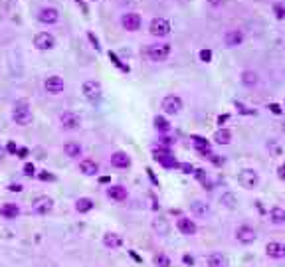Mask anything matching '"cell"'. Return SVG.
I'll return each mask as SVG.
<instances>
[{"label": "cell", "mask_w": 285, "mask_h": 267, "mask_svg": "<svg viewBox=\"0 0 285 267\" xmlns=\"http://www.w3.org/2000/svg\"><path fill=\"white\" fill-rule=\"evenodd\" d=\"M153 230L159 233V235H168L170 233V224L166 218H155L153 220Z\"/></svg>", "instance_id": "1f68e13d"}, {"label": "cell", "mask_w": 285, "mask_h": 267, "mask_svg": "<svg viewBox=\"0 0 285 267\" xmlns=\"http://www.w3.org/2000/svg\"><path fill=\"white\" fill-rule=\"evenodd\" d=\"M228 121V115H222V117H218V125L222 127V123H226Z\"/></svg>", "instance_id": "db71d44e"}, {"label": "cell", "mask_w": 285, "mask_h": 267, "mask_svg": "<svg viewBox=\"0 0 285 267\" xmlns=\"http://www.w3.org/2000/svg\"><path fill=\"white\" fill-rule=\"evenodd\" d=\"M4 148H6L8 155H16V153H18V144H16L14 141H8V144H6Z\"/></svg>", "instance_id": "ee69618b"}, {"label": "cell", "mask_w": 285, "mask_h": 267, "mask_svg": "<svg viewBox=\"0 0 285 267\" xmlns=\"http://www.w3.org/2000/svg\"><path fill=\"white\" fill-rule=\"evenodd\" d=\"M88 40H89V44H91V46H93V48H95L97 52H101V44H99V38H97V36H95V34L91 32V30L88 32Z\"/></svg>", "instance_id": "ab89813d"}, {"label": "cell", "mask_w": 285, "mask_h": 267, "mask_svg": "<svg viewBox=\"0 0 285 267\" xmlns=\"http://www.w3.org/2000/svg\"><path fill=\"white\" fill-rule=\"evenodd\" d=\"M281 131L285 133V119H283V123H281Z\"/></svg>", "instance_id": "6f0895ef"}, {"label": "cell", "mask_w": 285, "mask_h": 267, "mask_svg": "<svg viewBox=\"0 0 285 267\" xmlns=\"http://www.w3.org/2000/svg\"><path fill=\"white\" fill-rule=\"evenodd\" d=\"M182 261H184L186 265H194V257H192V255H184Z\"/></svg>", "instance_id": "f5cc1de1"}, {"label": "cell", "mask_w": 285, "mask_h": 267, "mask_svg": "<svg viewBox=\"0 0 285 267\" xmlns=\"http://www.w3.org/2000/svg\"><path fill=\"white\" fill-rule=\"evenodd\" d=\"M101 242L107 249H119L123 246V235H119L117 231H107V233H103Z\"/></svg>", "instance_id": "d6986e66"}, {"label": "cell", "mask_w": 285, "mask_h": 267, "mask_svg": "<svg viewBox=\"0 0 285 267\" xmlns=\"http://www.w3.org/2000/svg\"><path fill=\"white\" fill-rule=\"evenodd\" d=\"M153 127H155V131L160 133V135L170 133V123H168V119L162 117V115H157V117L153 119Z\"/></svg>", "instance_id": "4dcf8cb0"}, {"label": "cell", "mask_w": 285, "mask_h": 267, "mask_svg": "<svg viewBox=\"0 0 285 267\" xmlns=\"http://www.w3.org/2000/svg\"><path fill=\"white\" fill-rule=\"evenodd\" d=\"M194 176L198 178V180H202V182H206V170H202V168H198V170H194Z\"/></svg>", "instance_id": "bcb514c9"}, {"label": "cell", "mask_w": 285, "mask_h": 267, "mask_svg": "<svg viewBox=\"0 0 285 267\" xmlns=\"http://www.w3.org/2000/svg\"><path fill=\"white\" fill-rule=\"evenodd\" d=\"M149 34L153 36V38H166V36H170V32H173V26H170V22L166 20V18H162V16H157V18H153L151 22H149Z\"/></svg>", "instance_id": "3957f363"}, {"label": "cell", "mask_w": 285, "mask_h": 267, "mask_svg": "<svg viewBox=\"0 0 285 267\" xmlns=\"http://www.w3.org/2000/svg\"><path fill=\"white\" fill-rule=\"evenodd\" d=\"M0 216L6 218V220H16V218L20 216V208H18V204H14V202H6V204H2V206H0Z\"/></svg>", "instance_id": "484cf974"}, {"label": "cell", "mask_w": 285, "mask_h": 267, "mask_svg": "<svg viewBox=\"0 0 285 267\" xmlns=\"http://www.w3.org/2000/svg\"><path fill=\"white\" fill-rule=\"evenodd\" d=\"M119 24L125 32H139L142 28V18L139 12H123L119 18Z\"/></svg>", "instance_id": "9c48e42d"}, {"label": "cell", "mask_w": 285, "mask_h": 267, "mask_svg": "<svg viewBox=\"0 0 285 267\" xmlns=\"http://www.w3.org/2000/svg\"><path fill=\"white\" fill-rule=\"evenodd\" d=\"M178 170H182L184 174H194L196 168H194L190 162H180V164H178Z\"/></svg>", "instance_id": "b9f144b4"}, {"label": "cell", "mask_w": 285, "mask_h": 267, "mask_svg": "<svg viewBox=\"0 0 285 267\" xmlns=\"http://www.w3.org/2000/svg\"><path fill=\"white\" fill-rule=\"evenodd\" d=\"M269 222L273 226H285V208L273 206L271 210H269Z\"/></svg>", "instance_id": "f1b7e54d"}, {"label": "cell", "mask_w": 285, "mask_h": 267, "mask_svg": "<svg viewBox=\"0 0 285 267\" xmlns=\"http://www.w3.org/2000/svg\"><path fill=\"white\" fill-rule=\"evenodd\" d=\"M12 121L20 127H28L32 121H34V113H32V107L26 99H20L14 103L12 107Z\"/></svg>", "instance_id": "6da1fadb"}, {"label": "cell", "mask_w": 285, "mask_h": 267, "mask_svg": "<svg viewBox=\"0 0 285 267\" xmlns=\"http://www.w3.org/2000/svg\"><path fill=\"white\" fill-rule=\"evenodd\" d=\"M4 157H6V148H4V146H0V160H2Z\"/></svg>", "instance_id": "11a10c76"}, {"label": "cell", "mask_w": 285, "mask_h": 267, "mask_svg": "<svg viewBox=\"0 0 285 267\" xmlns=\"http://www.w3.org/2000/svg\"><path fill=\"white\" fill-rule=\"evenodd\" d=\"M170 53H173V46L166 44V42H157V44H151V46H149V50H147L149 59H151V62H155V64L166 62Z\"/></svg>", "instance_id": "7a4b0ae2"}, {"label": "cell", "mask_w": 285, "mask_h": 267, "mask_svg": "<svg viewBox=\"0 0 285 267\" xmlns=\"http://www.w3.org/2000/svg\"><path fill=\"white\" fill-rule=\"evenodd\" d=\"M105 194H107V198H111L113 202H125V200H127V196H129L127 188H125V186H121V184H113V186H109Z\"/></svg>", "instance_id": "7402d4cb"}, {"label": "cell", "mask_w": 285, "mask_h": 267, "mask_svg": "<svg viewBox=\"0 0 285 267\" xmlns=\"http://www.w3.org/2000/svg\"><path fill=\"white\" fill-rule=\"evenodd\" d=\"M190 212H192V216H196V218H206V216L210 214V206H208V202H204V200H192V202H190Z\"/></svg>", "instance_id": "603a6c76"}, {"label": "cell", "mask_w": 285, "mask_h": 267, "mask_svg": "<svg viewBox=\"0 0 285 267\" xmlns=\"http://www.w3.org/2000/svg\"><path fill=\"white\" fill-rule=\"evenodd\" d=\"M266 146H267V151H269L271 155H275V157H279V155H281V146H279V142H277L275 139H269Z\"/></svg>", "instance_id": "74e56055"}, {"label": "cell", "mask_w": 285, "mask_h": 267, "mask_svg": "<svg viewBox=\"0 0 285 267\" xmlns=\"http://www.w3.org/2000/svg\"><path fill=\"white\" fill-rule=\"evenodd\" d=\"M109 59H111V64L115 66L117 70H121L123 73H129V71H131V68H129L127 64H123V62H121V59H119V55H117L115 52H109Z\"/></svg>", "instance_id": "836d02e7"}, {"label": "cell", "mask_w": 285, "mask_h": 267, "mask_svg": "<svg viewBox=\"0 0 285 267\" xmlns=\"http://www.w3.org/2000/svg\"><path fill=\"white\" fill-rule=\"evenodd\" d=\"M210 160H212V162H214L216 166H220V164H224V157L220 159V155H212V157H210Z\"/></svg>", "instance_id": "f907efd6"}, {"label": "cell", "mask_w": 285, "mask_h": 267, "mask_svg": "<svg viewBox=\"0 0 285 267\" xmlns=\"http://www.w3.org/2000/svg\"><path fill=\"white\" fill-rule=\"evenodd\" d=\"M36 20L40 24H46V26H52V24H58L60 22V10L55 6H42L36 14Z\"/></svg>", "instance_id": "7c38bea8"}, {"label": "cell", "mask_w": 285, "mask_h": 267, "mask_svg": "<svg viewBox=\"0 0 285 267\" xmlns=\"http://www.w3.org/2000/svg\"><path fill=\"white\" fill-rule=\"evenodd\" d=\"M91 2H97V0H91Z\"/></svg>", "instance_id": "680465c9"}, {"label": "cell", "mask_w": 285, "mask_h": 267, "mask_svg": "<svg viewBox=\"0 0 285 267\" xmlns=\"http://www.w3.org/2000/svg\"><path fill=\"white\" fill-rule=\"evenodd\" d=\"M55 46H58V40H55V36L52 32H38L34 36V48L40 52H50Z\"/></svg>", "instance_id": "8fae6325"}, {"label": "cell", "mask_w": 285, "mask_h": 267, "mask_svg": "<svg viewBox=\"0 0 285 267\" xmlns=\"http://www.w3.org/2000/svg\"><path fill=\"white\" fill-rule=\"evenodd\" d=\"M28 153H30V151H28L26 146H18V153H16V157H18V159H26V157H28Z\"/></svg>", "instance_id": "681fc988"}, {"label": "cell", "mask_w": 285, "mask_h": 267, "mask_svg": "<svg viewBox=\"0 0 285 267\" xmlns=\"http://www.w3.org/2000/svg\"><path fill=\"white\" fill-rule=\"evenodd\" d=\"M22 174H24V176H28V178L36 176V166H34V162H26V164H24V168H22Z\"/></svg>", "instance_id": "f35d334b"}, {"label": "cell", "mask_w": 285, "mask_h": 267, "mask_svg": "<svg viewBox=\"0 0 285 267\" xmlns=\"http://www.w3.org/2000/svg\"><path fill=\"white\" fill-rule=\"evenodd\" d=\"M238 184L246 190H253L260 184V172L255 168H242L238 172Z\"/></svg>", "instance_id": "8992f818"}, {"label": "cell", "mask_w": 285, "mask_h": 267, "mask_svg": "<svg viewBox=\"0 0 285 267\" xmlns=\"http://www.w3.org/2000/svg\"><path fill=\"white\" fill-rule=\"evenodd\" d=\"M131 164H133V160L125 151H115L111 155V166L123 170V168H131Z\"/></svg>", "instance_id": "2e32d148"}, {"label": "cell", "mask_w": 285, "mask_h": 267, "mask_svg": "<svg viewBox=\"0 0 285 267\" xmlns=\"http://www.w3.org/2000/svg\"><path fill=\"white\" fill-rule=\"evenodd\" d=\"M153 261H155V267H170V257L166 253H157Z\"/></svg>", "instance_id": "d590c367"}, {"label": "cell", "mask_w": 285, "mask_h": 267, "mask_svg": "<svg viewBox=\"0 0 285 267\" xmlns=\"http://www.w3.org/2000/svg\"><path fill=\"white\" fill-rule=\"evenodd\" d=\"M277 178H279L281 182H285V162L277 166Z\"/></svg>", "instance_id": "c3c4849f"}, {"label": "cell", "mask_w": 285, "mask_h": 267, "mask_svg": "<svg viewBox=\"0 0 285 267\" xmlns=\"http://www.w3.org/2000/svg\"><path fill=\"white\" fill-rule=\"evenodd\" d=\"M212 141L216 144H230L232 142V131L228 127H220L214 135H212Z\"/></svg>", "instance_id": "4316f807"}, {"label": "cell", "mask_w": 285, "mask_h": 267, "mask_svg": "<svg viewBox=\"0 0 285 267\" xmlns=\"http://www.w3.org/2000/svg\"><path fill=\"white\" fill-rule=\"evenodd\" d=\"M175 144V139H170V137H162L160 139V146H166V148H170Z\"/></svg>", "instance_id": "7dc6e473"}, {"label": "cell", "mask_w": 285, "mask_h": 267, "mask_svg": "<svg viewBox=\"0 0 285 267\" xmlns=\"http://www.w3.org/2000/svg\"><path fill=\"white\" fill-rule=\"evenodd\" d=\"M222 42L228 50H234V48H240L244 46L246 42V32L242 28H230V30H226L224 36H222Z\"/></svg>", "instance_id": "52a82bcc"}, {"label": "cell", "mask_w": 285, "mask_h": 267, "mask_svg": "<svg viewBox=\"0 0 285 267\" xmlns=\"http://www.w3.org/2000/svg\"><path fill=\"white\" fill-rule=\"evenodd\" d=\"M220 204H222L224 208H228V210H234V208L238 206V196H236L234 192H224V194L220 196Z\"/></svg>", "instance_id": "d6a6232c"}, {"label": "cell", "mask_w": 285, "mask_h": 267, "mask_svg": "<svg viewBox=\"0 0 285 267\" xmlns=\"http://www.w3.org/2000/svg\"><path fill=\"white\" fill-rule=\"evenodd\" d=\"M79 172L83 176H97L99 174V164L91 159H83L79 160Z\"/></svg>", "instance_id": "d4e9b609"}, {"label": "cell", "mask_w": 285, "mask_h": 267, "mask_svg": "<svg viewBox=\"0 0 285 267\" xmlns=\"http://www.w3.org/2000/svg\"><path fill=\"white\" fill-rule=\"evenodd\" d=\"M206 4L210 8H214V10H218V8H222L226 4V0H206Z\"/></svg>", "instance_id": "7bdbcfd3"}, {"label": "cell", "mask_w": 285, "mask_h": 267, "mask_svg": "<svg viewBox=\"0 0 285 267\" xmlns=\"http://www.w3.org/2000/svg\"><path fill=\"white\" fill-rule=\"evenodd\" d=\"M240 83H242L244 87L251 89V87H255V85L260 83V73L253 71V70H242V71H240Z\"/></svg>", "instance_id": "ffe728a7"}, {"label": "cell", "mask_w": 285, "mask_h": 267, "mask_svg": "<svg viewBox=\"0 0 285 267\" xmlns=\"http://www.w3.org/2000/svg\"><path fill=\"white\" fill-rule=\"evenodd\" d=\"M32 210H34V214H38V216H48V214L53 210V200H52L50 196H40V198H36V202L32 204Z\"/></svg>", "instance_id": "9a60e30c"}, {"label": "cell", "mask_w": 285, "mask_h": 267, "mask_svg": "<svg viewBox=\"0 0 285 267\" xmlns=\"http://www.w3.org/2000/svg\"><path fill=\"white\" fill-rule=\"evenodd\" d=\"M44 89L50 95H60L66 89V81H64L62 75H48L46 81H44Z\"/></svg>", "instance_id": "5bb4252c"}, {"label": "cell", "mask_w": 285, "mask_h": 267, "mask_svg": "<svg viewBox=\"0 0 285 267\" xmlns=\"http://www.w3.org/2000/svg\"><path fill=\"white\" fill-rule=\"evenodd\" d=\"M153 159L164 168H178L175 153L170 151V148H166V146H155L153 148Z\"/></svg>", "instance_id": "277c9868"}, {"label": "cell", "mask_w": 285, "mask_h": 267, "mask_svg": "<svg viewBox=\"0 0 285 267\" xmlns=\"http://www.w3.org/2000/svg\"><path fill=\"white\" fill-rule=\"evenodd\" d=\"M192 142H194V148L200 153L204 159H210L214 153H212V142L206 141L204 137H192Z\"/></svg>", "instance_id": "e0dca14e"}, {"label": "cell", "mask_w": 285, "mask_h": 267, "mask_svg": "<svg viewBox=\"0 0 285 267\" xmlns=\"http://www.w3.org/2000/svg\"><path fill=\"white\" fill-rule=\"evenodd\" d=\"M71 2H77V4H83V2H85V0H71Z\"/></svg>", "instance_id": "9f6ffc18"}, {"label": "cell", "mask_w": 285, "mask_h": 267, "mask_svg": "<svg viewBox=\"0 0 285 267\" xmlns=\"http://www.w3.org/2000/svg\"><path fill=\"white\" fill-rule=\"evenodd\" d=\"M234 237H236V242H240L242 246H249V244H253L255 240H258V231H255L251 226H248V224H242V226L236 228Z\"/></svg>", "instance_id": "30bf717a"}, {"label": "cell", "mask_w": 285, "mask_h": 267, "mask_svg": "<svg viewBox=\"0 0 285 267\" xmlns=\"http://www.w3.org/2000/svg\"><path fill=\"white\" fill-rule=\"evenodd\" d=\"M64 153L70 159H79V157H83V146L79 142H75V141H70V142L64 144Z\"/></svg>", "instance_id": "83f0119b"}, {"label": "cell", "mask_w": 285, "mask_h": 267, "mask_svg": "<svg viewBox=\"0 0 285 267\" xmlns=\"http://www.w3.org/2000/svg\"><path fill=\"white\" fill-rule=\"evenodd\" d=\"M8 190H10V192H22V184L12 182V184H8Z\"/></svg>", "instance_id": "816d5d0a"}, {"label": "cell", "mask_w": 285, "mask_h": 267, "mask_svg": "<svg viewBox=\"0 0 285 267\" xmlns=\"http://www.w3.org/2000/svg\"><path fill=\"white\" fill-rule=\"evenodd\" d=\"M206 265L208 267H228L230 261H228V257L222 251H212L206 255Z\"/></svg>", "instance_id": "cb8c5ba5"}, {"label": "cell", "mask_w": 285, "mask_h": 267, "mask_svg": "<svg viewBox=\"0 0 285 267\" xmlns=\"http://www.w3.org/2000/svg\"><path fill=\"white\" fill-rule=\"evenodd\" d=\"M81 93L88 101L95 103V101H99L103 97V85L97 79H88V81H83V85H81Z\"/></svg>", "instance_id": "ba28073f"}, {"label": "cell", "mask_w": 285, "mask_h": 267, "mask_svg": "<svg viewBox=\"0 0 285 267\" xmlns=\"http://www.w3.org/2000/svg\"><path fill=\"white\" fill-rule=\"evenodd\" d=\"M212 57H214V53H212L210 48H202L200 52H198V59H200L202 64H210V62H212Z\"/></svg>", "instance_id": "8d00e7d4"}, {"label": "cell", "mask_w": 285, "mask_h": 267, "mask_svg": "<svg viewBox=\"0 0 285 267\" xmlns=\"http://www.w3.org/2000/svg\"><path fill=\"white\" fill-rule=\"evenodd\" d=\"M267 109H269L273 115H281V113H283V109H281V105H279V103H269V105H267Z\"/></svg>", "instance_id": "f6af8a7d"}, {"label": "cell", "mask_w": 285, "mask_h": 267, "mask_svg": "<svg viewBox=\"0 0 285 267\" xmlns=\"http://www.w3.org/2000/svg\"><path fill=\"white\" fill-rule=\"evenodd\" d=\"M266 255L271 259H285V244L283 242H267Z\"/></svg>", "instance_id": "ac0fdd59"}, {"label": "cell", "mask_w": 285, "mask_h": 267, "mask_svg": "<svg viewBox=\"0 0 285 267\" xmlns=\"http://www.w3.org/2000/svg\"><path fill=\"white\" fill-rule=\"evenodd\" d=\"M38 178H40V180H44V182H53V180H55V176H53L52 172H48V170H42V172L38 174Z\"/></svg>", "instance_id": "60d3db41"}, {"label": "cell", "mask_w": 285, "mask_h": 267, "mask_svg": "<svg viewBox=\"0 0 285 267\" xmlns=\"http://www.w3.org/2000/svg\"><path fill=\"white\" fill-rule=\"evenodd\" d=\"M160 109H162V113L168 115V117H177V115L182 113L184 101H182L180 95H175V93H173V95H166V97L162 99V103H160Z\"/></svg>", "instance_id": "5b68a950"}, {"label": "cell", "mask_w": 285, "mask_h": 267, "mask_svg": "<svg viewBox=\"0 0 285 267\" xmlns=\"http://www.w3.org/2000/svg\"><path fill=\"white\" fill-rule=\"evenodd\" d=\"M177 230L182 233V235H194L196 231H198V226H196V222L194 220H190V218H178L177 220Z\"/></svg>", "instance_id": "44dd1931"}, {"label": "cell", "mask_w": 285, "mask_h": 267, "mask_svg": "<svg viewBox=\"0 0 285 267\" xmlns=\"http://www.w3.org/2000/svg\"><path fill=\"white\" fill-rule=\"evenodd\" d=\"M60 127L64 131H77L81 129V115H77L75 111H66L60 115Z\"/></svg>", "instance_id": "4fadbf2b"}, {"label": "cell", "mask_w": 285, "mask_h": 267, "mask_svg": "<svg viewBox=\"0 0 285 267\" xmlns=\"http://www.w3.org/2000/svg\"><path fill=\"white\" fill-rule=\"evenodd\" d=\"M271 14L277 22H283L285 20V4L283 2H273L271 4Z\"/></svg>", "instance_id": "e575fe53"}, {"label": "cell", "mask_w": 285, "mask_h": 267, "mask_svg": "<svg viewBox=\"0 0 285 267\" xmlns=\"http://www.w3.org/2000/svg\"><path fill=\"white\" fill-rule=\"evenodd\" d=\"M93 208H95V202L91 198H88V196L75 200V212H79V214H88V212L93 210Z\"/></svg>", "instance_id": "f546056e"}]
</instances>
